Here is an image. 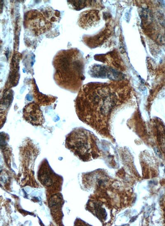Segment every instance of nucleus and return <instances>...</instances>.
I'll return each instance as SVG.
<instances>
[{
  "mask_svg": "<svg viewBox=\"0 0 165 226\" xmlns=\"http://www.w3.org/2000/svg\"><path fill=\"white\" fill-rule=\"evenodd\" d=\"M23 117L26 122L34 126H41L45 123L40 107L34 101L25 105L23 110Z\"/></svg>",
  "mask_w": 165,
  "mask_h": 226,
  "instance_id": "obj_5",
  "label": "nucleus"
},
{
  "mask_svg": "<svg viewBox=\"0 0 165 226\" xmlns=\"http://www.w3.org/2000/svg\"><path fill=\"white\" fill-rule=\"evenodd\" d=\"M129 98L124 90L100 83H88L79 90L75 108L80 121L102 134L108 131L112 117Z\"/></svg>",
  "mask_w": 165,
  "mask_h": 226,
  "instance_id": "obj_1",
  "label": "nucleus"
},
{
  "mask_svg": "<svg viewBox=\"0 0 165 226\" xmlns=\"http://www.w3.org/2000/svg\"><path fill=\"white\" fill-rule=\"evenodd\" d=\"M66 147L83 161L98 156L96 138L88 130L82 127L73 129L66 137Z\"/></svg>",
  "mask_w": 165,
  "mask_h": 226,
  "instance_id": "obj_3",
  "label": "nucleus"
},
{
  "mask_svg": "<svg viewBox=\"0 0 165 226\" xmlns=\"http://www.w3.org/2000/svg\"><path fill=\"white\" fill-rule=\"evenodd\" d=\"M24 25L36 36L50 30L52 26L51 21L46 14L36 10H30L25 14Z\"/></svg>",
  "mask_w": 165,
  "mask_h": 226,
  "instance_id": "obj_4",
  "label": "nucleus"
},
{
  "mask_svg": "<svg viewBox=\"0 0 165 226\" xmlns=\"http://www.w3.org/2000/svg\"><path fill=\"white\" fill-rule=\"evenodd\" d=\"M53 65L54 79L58 86L72 93L79 92L83 75L84 64L78 50H62L56 54Z\"/></svg>",
  "mask_w": 165,
  "mask_h": 226,
  "instance_id": "obj_2",
  "label": "nucleus"
},
{
  "mask_svg": "<svg viewBox=\"0 0 165 226\" xmlns=\"http://www.w3.org/2000/svg\"><path fill=\"white\" fill-rule=\"evenodd\" d=\"M35 101L40 106H46L50 105L55 102L57 99V98L52 96H47L43 94L40 93L38 91L37 92L36 90L35 91Z\"/></svg>",
  "mask_w": 165,
  "mask_h": 226,
  "instance_id": "obj_7",
  "label": "nucleus"
},
{
  "mask_svg": "<svg viewBox=\"0 0 165 226\" xmlns=\"http://www.w3.org/2000/svg\"><path fill=\"white\" fill-rule=\"evenodd\" d=\"M68 2L71 4L75 8L76 10H77V8H83L84 7V5H85V3H86V1H68Z\"/></svg>",
  "mask_w": 165,
  "mask_h": 226,
  "instance_id": "obj_9",
  "label": "nucleus"
},
{
  "mask_svg": "<svg viewBox=\"0 0 165 226\" xmlns=\"http://www.w3.org/2000/svg\"><path fill=\"white\" fill-rule=\"evenodd\" d=\"M44 170H41L39 173L40 177V180L41 181L43 185L45 187H51L53 185V183L55 181V176L53 174V173L51 172L50 170H45L44 168Z\"/></svg>",
  "mask_w": 165,
  "mask_h": 226,
  "instance_id": "obj_8",
  "label": "nucleus"
},
{
  "mask_svg": "<svg viewBox=\"0 0 165 226\" xmlns=\"http://www.w3.org/2000/svg\"><path fill=\"white\" fill-rule=\"evenodd\" d=\"M100 20L98 10H90L80 13L78 23L80 28L88 29L96 25Z\"/></svg>",
  "mask_w": 165,
  "mask_h": 226,
  "instance_id": "obj_6",
  "label": "nucleus"
}]
</instances>
